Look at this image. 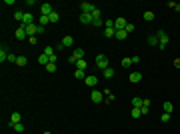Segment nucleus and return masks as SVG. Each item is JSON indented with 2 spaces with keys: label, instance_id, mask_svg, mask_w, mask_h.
<instances>
[{
  "label": "nucleus",
  "instance_id": "obj_1",
  "mask_svg": "<svg viewBox=\"0 0 180 134\" xmlns=\"http://www.w3.org/2000/svg\"><path fill=\"white\" fill-rule=\"evenodd\" d=\"M156 36H158V48H162V50H164V48L168 46V42H170L168 34L164 32V30H158V32H156Z\"/></svg>",
  "mask_w": 180,
  "mask_h": 134
},
{
  "label": "nucleus",
  "instance_id": "obj_2",
  "mask_svg": "<svg viewBox=\"0 0 180 134\" xmlns=\"http://www.w3.org/2000/svg\"><path fill=\"white\" fill-rule=\"evenodd\" d=\"M96 66L100 68V70H106V68H108V56L106 54H98L96 56Z\"/></svg>",
  "mask_w": 180,
  "mask_h": 134
},
{
  "label": "nucleus",
  "instance_id": "obj_3",
  "mask_svg": "<svg viewBox=\"0 0 180 134\" xmlns=\"http://www.w3.org/2000/svg\"><path fill=\"white\" fill-rule=\"evenodd\" d=\"M90 100L96 102V104H98V102H102V100H104V92H100V90H92V94H90Z\"/></svg>",
  "mask_w": 180,
  "mask_h": 134
},
{
  "label": "nucleus",
  "instance_id": "obj_4",
  "mask_svg": "<svg viewBox=\"0 0 180 134\" xmlns=\"http://www.w3.org/2000/svg\"><path fill=\"white\" fill-rule=\"evenodd\" d=\"M80 22H82V24H92V22H94L92 12H82V14H80Z\"/></svg>",
  "mask_w": 180,
  "mask_h": 134
},
{
  "label": "nucleus",
  "instance_id": "obj_5",
  "mask_svg": "<svg viewBox=\"0 0 180 134\" xmlns=\"http://www.w3.org/2000/svg\"><path fill=\"white\" fill-rule=\"evenodd\" d=\"M126 18H122V16H120V18H116V20H114V28H116V30H124V28H126Z\"/></svg>",
  "mask_w": 180,
  "mask_h": 134
},
{
  "label": "nucleus",
  "instance_id": "obj_6",
  "mask_svg": "<svg viewBox=\"0 0 180 134\" xmlns=\"http://www.w3.org/2000/svg\"><path fill=\"white\" fill-rule=\"evenodd\" d=\"M52 12H54V10H52V6H50L48 2H44V4L40 6V14H42V16H50Z\"/></svg>",
  "mask_w": 180,
  "mask_h": 134
},
{
  "label": "nucleus",
  "instance_id": "obj_7",
  "mask_svg": "<svg viewBox=\"0 0 180 134\" xmlns=\"http://www.w3.org/2000/svg\"><path fill=\"white\" fill-rule=\"evenodd\" d=\"M128 80H130L132 84H138V82L142 80V74H140V72H130V76H128Z\"/></svg>",
  "mask_w": 180,
  "mask_h": 134
},
{
  "label": "nucleus",
  "instance_id": "obj_8",
  "mask_svg": "<svg viewBox=\"0 0 180 134\" xmlns=\"http://www.w3.org/2000/svg\"><path fill=\"white\" fill-rule=\"evenodd\" d=\"M80 8H82V12H94V10H96V6H94V4H90V2H82V4H80Z\"/></svg>",
  "mask_w": 180,
  "mask_h": 134
},
{
  "label": "nucleus",
  "instance_id": "obj_9",
  "mask_svg": "<svg viewBox=\"0 0 180 134\" xmlns=\"http://www.w3.org/2000/svg\"><path fill=\"white\" fill-rule=\"evenodd\" d=\"M16 38H18V40H24V38H28V32H26V28H22V26H20V28H18V30H16Z\"/></svg>",
  "mask_w": 180,
  "mask_h": 134
},
{
  "label": "nucleus",
  "instance_id": "obj_10",
  "mask_svg": "<svg viewBox=\"0 0 180 134\" xmlns=\"http://www.w3.org/2000/svg\"><path fill=\"white\" fill-rule=\"evenodd\" d=\"M84 84H86V86H96V84H98V78H96V76H86V78H84Z\"/></svg>",
  "mask_w": 180,
  "mask_h": 134
},
{
  "label": "nucleus",
  "instance_id": "obj_11",
  "mask_svg": "<svg viewBox=\"0 0 180 134\" xmlns=\"http://www.w3.org/2000/svg\"><path fill=\"white\" fill-rule=\"evenodd\" d=\"M74 44V38H72V36H64V38H62V46H64V48H68V46H72Z\"/></svg>",
  "mask_w": 180,
  "mask_h": 134
},
{
  "label": "nucleus",
  "instance_id": "obj_12",
  "mask_svg": "<svg viewBox=\"0 0 180 134\" xmlns=\"http://www.w3.org/2000/svg\"><path fill=\"white\" fill-rule=\"evenodd\" d=\"M142 104H144V100H142V98H138V96H134V98H132V108H142Z\"/></svg>",
  "mask_w": 180,
  "mask_h": 134
},
{
  "label": "nucleus",
  "instance_id": "obj_13",
  "mask_svg": "<svg viewBox=\"0 0 180 134\" xmlns=\"http://www.w3.org/2000/svg\"><path fill=\"white\" fill-rule=\"evenodd\" d=\"M38 62H40V64L46 68V64H50V58H48L46 54H40V56H38Z\"/></svg>",
  "mask_w": 180,
  "mask_h": 134
},
{
  "label": "nucleus",
  "instance_id": "obj_14",
  "mask_svg": "<svg viewBox=\"0 0 180 134\" xmlns=\"http://www.w3.org/2000/svg\"><path fill=\"white\" fill-rule=\"evenodd\" d=\"M20 122V114L18 112H12L10 114V124H18Z\"/></svg>",
  "mask_w": 180,
  "mask_h": 134
},
{
  "label": "nucleus",
  "instance_id": "obj_15",
  "mask_svg": "<svg viewBox=\"0 0 180 134\" xmlns=\"http://www.w3.org/2000/svg\"><path fill=\"white\" fill-rule=\"evenodd\" d=\"M148 44H150V46H158V36H156V34L148 36Z\"/></svg>",
  "mask_w": 180,
  "mask_h": 134
},
{
  "label": "nucleus",
  "instance_id": "obj_16",
  "mask_svg": "<svg viewBox=\"0 0 180 134\" xmlns=\"http://www.w3.org/2000/svg\"><path fill=\"white\" fill-rule=\"evenodd\" d=\"M128 36V32L126 30H116V40H124Z\"/></svg>",
  "mask_w": 180,
  "mask_h": 134
},
{
  "label": "nucleus",
  "instance_id": "obj_17",
  "mask_svg": "<svg viewBox=\"0 0 180 134\" xmlns=\"http://www.w3.org/2000/svg\"><path fill=\"white\" fill-rule=\"evenodd\" d=\"M16 64H18V66H26V64H28V58H26V56H18Z\"/></svg>",
  "mask_w": 180,
  "mask_h": 134
},
{
  "label": "nucleus",
  "instance_id": "obj_18",
  "mask_svg": "<svg viewBox=\"0 0 180 134\" xmlns=\"http://www.w3.org/2000/svg\"><path fill=\"white\" fill-rule=\"evenodd\" d=\"M10 126H12V130H14V132H24L22 122H18V124H10Z\"/></svg>",
  "mask_w": 180,
  "mask_h": 134
},
{
  "label": "nucleus",
  "instance_id": "obj_19",
  "mask_svg": "<svg viewBox=\"0 0 180 134\" xmlns=\"http://www.w3.org/2000/svg\"><path fill=\"white\" fill-rule=\"evenodd\" d=\"M48 18H50V22L54 24V22H58V20H60V14H58V12L54 10V12H52V14H50V16H48Z\"/></svg>",
  "mask_w": 180,
  "mask_h": 134
},
{
  "label": "nucleus",
  "instance_id": "obj_20",
  "mask_svg": "<svg viewBox=\"0 0 180 134\" xmlns=\"http://www.w3.org/2000/svg\"><path fill=\"white\" fill-rule=\"evenodd\" d=\"M86 66H88V64H86V60H84V58L76 62V68H78V70H86Z\"/></svg>",
  "mask_w": 180,
  "mask_h": 134
},
{
  "label": "nucleus",
  "instance_id": "obj_21",
  "mask_svg": "<svg viewBox=\"0 0 180 134\" xmlns=\"http://www.w3.org/2000/svg\"><path fill=\"white\" fill-rule=\"evenodd\" d=\"M4 60H8V54H6V48L2 46L0 48V62H4Z\"/></svg>",
  "mask_w": 180,
  "mask_h": 134
},
{
  "label": "nucleus",
  "instance_id": "obj_22",
  "mask_svg": "<svg viewBox=\"0 0 180 134\" xmlns=\"http://www.w3.org/2000/svg\"><path fill=\"white\" fill-rule=\"evenodd\" d=\"M112 76H114V68L108 66L106 70H104V78H112Z\"/></svg>",
  "mask_w": 180,
  "mask_h": 134
},
{
  "label": "nucleus",
  "instance_id": "obj_23",
  "mask_svg": "<svg viewBox=\"0 0 180 134\" xmlns=\"http://www.w3.org/2000/svg\"><path fill=\"white\" fill-rule=\"evenodd\" d=\"M44 54L48 56V58H52V56H54V48H52V46H46V48H44Z\"/></svg>",
  "mask_w": 180,
  "mask_h": 134
},
{
  "label": "nucleus",
  "instance_id": "obj_24",
  "mask_svg": "<svg viewBox=\"0 0 180 134\" xmlns=\"http://www.w3.org/2000/svg\"><path fill=\"white\" fill-rule=\"evenodd\" d=\"M144 20H146V22H150V20H154V12L146 10V12H144Z\"/></svg>",
  "mask_w": 180,
  "mask_h": 134
},
{
  "label": "nucleus",
  "instance_id": "obj_25",
  "mask_svg": "<svg viewBox=\"0 0 180 134\" xmlns=\"http://www.w3.org/2000/svg\"><path fill=\"white\" fill-rule=\"evenodd\" d=\"M38 22H40V26H46V24L50 22V18H48V16H42V14H40V18H38Z\"/></svg>",
  "mask_w": 180,
  "mask_h": 134
},
{
  "label": "nucleus",
  "instance_id": "obj_26",
  "mask_svg": "<svg viewBox=\"0 0 180 134\" xmlns=\"http://www.w3.org/2000/svg\"><path fill=\"white\" fill-rule=\"evenodd\" d=\"M104 34L110 38V36H116V28H104Z\"/></svg>",
  "mask_w": 180,
  "mask_h": 134
},
{
  "label": "nucleus",
  "instance_id": "obj_27",
  "mask_svg": "<svg viewBox=\"0 0 180 134\" xmlns=\"http://www.w3.org/2000/svg\"><path fill=\"white\" fill-rule=\"evenodd\" d=\"M172 110H174L172 102H164V112H168V114H172Z\"/></svg>",
  "mask_w": 180,
  "mask_h": 134
},
{
  "label": "nucleus",
  "instance_id": "obj_28",
  "mask_svg": "<svg viewBox=\"0 0 180 134\" xmlns=\"http://www.w3.org/2000/svg\"><path fill=\"white\" fill-rule=\"evenodd\" d=\"M14 18H16L18 22H22V18H24V12H22V10H16V12H14Z\"/></svg>",
  "mask_w": 180,
  "mask_h": 134
},
{
  "label": "nucleus",
  "instance_id": "obj_29",
  "mask_svg": "<svg viewBox=\"0 0 180 134\" xmlns=\"http://www.w3.org/2000/svg\"><path fill=\"white\" fill-rule=\"evenodd\" d=\"M120 64H122L124 68H130V66H132V60H130V58H122V62H120Z\"/></svg>",
  "mask_w": 180,
  "mask_h": 134
},
{
  "label": "nucleus",
  "instance_id": "obj_30",
  "mask_svg": "<svg viewBox=\"0 0 180 134\" xmlns=\"http://www.w3.org/2000/svg\"><path fill=\"white\" fill-rule=\"evenodd\" d=\"M140 116H142L140 108H132V118H140Z\"/></svg>",
  "mask_w": 180,
  "mask_h": 134
},
{
  "label": "nucleus",
  "instance_id": "obj_31",
  "mask_svg": "<svg viewBox=\"0 0 180 134\" xmlns=\"http://www.w3.org/2000/svg\"><path fill=\"white\" fill-rule=\"evenodd\" d=\"M46 70H48V72H56V64H54V62L46 64Z\"/></svg>",
  "mask_w": 180,
  "mask_h": 134
},
{
  "label": "nucleus",
  "instance_id": "obj_32",
  "mask_svg": "<svg viewBox=\"0 0 180 134\" xmlns=\"http://www.w3.org/2000/svg\"><path fill=\"white\" fill-rule=\"evenodd\" d=\"M74 78L82 80V78H84V70H76V72H74Z\"/></svg>",
  "mask_w": 180,
  "mask_h": 134
},
{
  "label": "nucleus",
  "instance_id": "obj_33",
  "mask_svg": "<svg viewBox=\"0 0 180 134\" xmlns=\"http://www.w3.org/2000/svg\"><path fill=\"white\" fill-rule=\"evenodd\" d=\"M160 120H162V122H168V120H170V114H168V112H162Z\"/></svg>",
  "mask_w": 180,
  "mask_h": 134
},
{
  "label": "nucleus",
  "instance_id": "obj_34",
  "mask_svg": "<svg viewBox=\"0 0 180 134\" xmlns=\"http://www.w3.org/2000/svg\"><path fill=\"white\" fill-rule=\"evenodd\" d=\"M124 30H126L128 34H130V32H134V24H130V22H128V24H126V28H124Z\"/></svg>",
  "mask_w": 180,
  "mask_h": 134
},
{
  "label": "nucleus",
  "instance_id": "obj_35",
  "mask_svg": "<svg viewBox=\"0 0 180 134\" xmlns=\"http://www.w3.org/2000/svg\"><path fill=\"white\" fill-rule=\"evenodd\" d=\"M104 28H114V20H106V22H104Z\"/></svg>",
  "mask_w": 180,
  "mask_h": 134
},
{
  "label": "nucleus",
  "instance_id": "obj_36",
  "mask_svg": "<svg viewBox=\"0 0 180 134\" xmlns=\"http://www.w3.org/2000/svg\"><path fill=\"white\" fill-rule=\"evenodd\" d=\"M92 26H104V22H102L100 18H96V20H94V22H92Z\"/></svg>",
  "mask_w": 180,
  "mask_h": 134
},
{
  "label": "nucleus",
  "instance_id": "obj_37",
  "mask_svg": "<svg viewBox=\"0 0 180 134\" xmlns=\"http://www.w3.org/2000/svg\"><path fill=\"white\" fill-rule=\"evenodd\" d=\"M92 16H94V20H96V18H100V10H98V8H96V10L92 12Z\"/></svg>",
  "mask_w": 180,
  "mask_h": 134
},
{
  "label": "nucleus",
  "instance_id": "obj_38",
  "mask_svg": "<svg viewBox=\"0 0 180 134\" xmlns=\"http://www.w3.org/2000/svg\"><path fill=\"white\" fill-rule=\"evenodd\" d=\"M42 32H44V26L38 24V26H36V34H42Z\"/></svg>",
  "mask_w": 180,
  "mask_h": 134
},
{
  "label": "nucleus",
  "instance_id": "obj_39",
  "mask_svg": "<svg viewBox=\"0 0 180 134\" xmlns=\"http://www.w3.org/2000/svg\"><path fill=\"white\" fill-rule=\"evenodd\" d=\"M28 42H30V44H36V42H38V38H36V36H30V38H28Z\"/></svg>",
  "mask_w": 180,
  "mask_h": 134
},
{
  "label": "nucleus",
  "instance_id": "obj_40",
  "mask_svg": "<svg viewBox=\"0 0 180 134\" xmlns=\"http://www.w3.org/2000/svg\"><path fill=\"white\" fill-rule=\"evenodd\" d=\"M130 60H132V64H138V62H140V56H132Z\"/></svg>",
  "mask_w": 180,
  "mask_h": 134
},
{
  "label": "nucleus",
  "instance_id": "obj_41",
  "mask_svg": "<svg viewBox=\"0 0 180 134\" xmlns=\"http://www.w3.org/2000/svg\"><path fill=\"white\" fill-rule=\"evenodd\" d=\"M148 108H150V106H142V108H140V112H142V116H144V114H148Z\"/></svg>",
  "mask_w": 180,
  "mask_h": 134
},
{
  "label": "nucleus",
  "instance_id": "obj_42",
  "mask_svg": "<svg viewBox=\"0 0 180 134\" xmlns=\"http://www.w3.org/2000/svg\"><path fill=\"white\" fill-rule=\"evenodd\" d=\"M174 66H176V68H180V58H176V60H174Z\"/></svg>",
  "mask_w": 180,
  "mask_h": 134
},
{
  "label": "nucleus",
  "instance_id": "obj_43",
  "mask_svg": "<svg viewBox=\"0 0 180 134\" xmlns=\"http://www.w3.org/2000/svg\"><path fill=\"white\" fill-rule=\"evenodd\" d=\"M42 134H52V132H42Z\"/></svg>",
  "mask_w": 180,
  "mask_h": 134
}]
</instances>
